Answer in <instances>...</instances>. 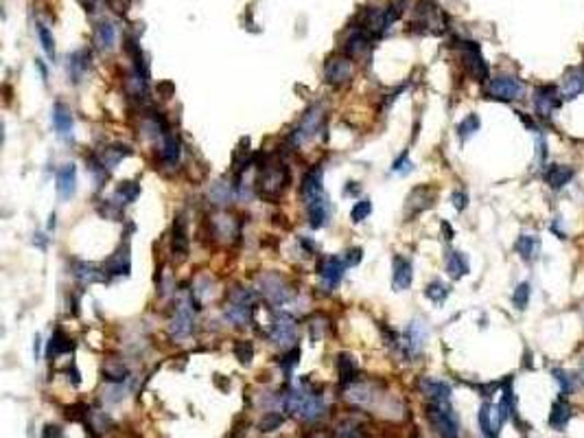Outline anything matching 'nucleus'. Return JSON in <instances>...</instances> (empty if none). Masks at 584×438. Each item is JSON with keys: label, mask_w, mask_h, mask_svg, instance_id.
<instances>
[{"label": "nucleus", "mask_w": 584, "mask_h": 438, "mask_svg": "<svg viewBox=\"0 0 584 438\" xmlns=\"http://www.w3.org/2000/svg\"><path fill=\"white\" fill-rule=\"evenodd\" d=\"M284 408H287V412H291V415L300 417L304 421H317L324 417V412H326V404H324V399H322V395L306 392L304 388H293L287 395V399H284Z\"/></svg>", "instance_id": "f257e3e1"}, {"label": "nucleus", "mask_w": 584, "mask_h": 438, "mask_svg": "<svg viewBox=\"0 0 584 438\" xmlns=\"http://www.w3.org/2000/svg\"><path fill=\"white\" fill-rule=\"evenodd\" d=\"M427 419L438 436L442 438L459 436V421L455 417L451 401H427Z\"/></svg>", "instance_id": "f03ea898"}, {"label": "nucleus", "mask_w": 584, "mask_h": 438, "mask_svg": "<svg viewBox=\"0 0 584 438\" xmlns=\"http://www.w3.org/2000/svg\"><path fill=\"white\" fill-rule=\"evenodd\" d=\"M289 169L284 165H265L263 173L258 178V193L260 197L276 199L289 184Z\"/></svg>", "instance_id": "7ed1b4c3"}, {"label": "nucleus", "mask_w": 584, "mask_h": 438, "mask_svg": "<svg viewBox=\"0 0 584 438\" xmlns=\"http://www.w3.org/2000/svg\"><path fill=\"white\" fill-rule=\"evenodd\" d=\"M322 125H324V115H322V110L320 108H311L306 115L302 117L300 125H298V128L293 130V134H291L293 145L300 147V145H304L309 141H313L315 134L322 130Z\"/></svg>", "instance_id": "20e7f679"}, {"label": "nucleus", "mask_w": 584, "mask_h": 438, "mask_svg": "<svg viewBox=\"0 0 584 438\" xmlns=\"http://www.w3.org/2000/svg\"><path fill=\"white\" fill-rule=\"evenodd\" d=\"M488 97L499 101H517L523 97V83L517 77H494L488 83Z\"/></svg>", "instance_id": "39448f33"}, {"label": "nucleus", "mask_w": 584, "mask_h": 438, "mask_svg": "<svg viewBox=\"0 0 584 438\" xmlns=\"http://www.w3.org/2000/svg\"><path fill=\"white\" fill-rule=\"evenodd\" d=\"M563 97L558 94V90L554 86H541L534 92V108H536V115L541 119H552L554 112L561 108Z\"/></svg>", "instance_id": "423d86ee"}, {"label": "nucleus", "mask_w": 584, "mask_h": 438, "mask_svg": "<svg viewBox=\"0 0 584 438\" xmlns=\"http://www.w3.org/2000/svg\"><path fill=\"white\" fill-rule=\"evenodd\" d=\"M503 421H505V417L501 412V406H494V404L486 401L479 408V428H481V432L486 438H499Z\"/></svg>", "instance_id": "0eeeda50"}, {"label": "nucleus", "mask_w": 584, "mask_h": 438, "mask_svg": "<svg viewBox=\"0 0 584 438\" xmlns=\"http://www.w3.org/2000/svg\"><path fill=\"white\" fill-rule=\"evenodd\" d=\"M459 48H462V59L468 68V72L473 74L477 81H486L488 79V66L481 57V51L475 42H459Z\"/></svg>", "instance_id": "6e6552de"}, {"label": "nucleus", "mask_w": 584, "mask_h": 438, "mask_svg": "<svg viewBox=\"0 0 584 438\" xmlns=\"http://www.w3.org/2000/svg\"><path fill=\"white\" fill-rule=\"evenodd\" d=\"M260 292H263V296L274 305H284L289 300V287L284 285V281L278 274H265V277H260Z\"/></svg>", "instance_id": "1a4fd4ad"}, {"label": "nucleus", "mask_w": 584, "mask_h": 438, "mask_svg": "<svg viewBox=\"0 0 584 438\" xmlns=\"http://www.w3.org/2000/svg\"><path fill=\"white\" fill-rule=\"evenodd\" d=\"M269 337L274 344H280V346H289L295 342V322L291 316L287 314H280L274 324H271V331H269Z\"/></svg>", "instance_id": "9d476101"}, {"label": "nucleus", "mask_w": 584, "mask_h": 438, "mask_svg": "<svg viewBox=\"0 0 584 438\" xmlns=\"http://www.w3.org/2000/svg\"><path fill=\"white\" fill-rule=\"evenodd\" d=\"M324 74H326V81L333 83V86L348 83V81H351V77H353L351 57H331V59L326 61Z\"/></svg>", "instance_id": "9b49d317"}, {"label": "nucleus", "mask_w": 584, "mask_h": 438, "mask_svg": "<svg viewBox=\"0 0 584 438\" xmlns=\"http://www.w3.org/2000/svg\"><path fill=\"white\" fill-rule=\"evenodd\" d=\"M344 270H346V263L342 259H337V257H326L317 266L320 279L324 281V285L328 287V290H333V287L340 285V281L344 277Z\"/></svg>", "instance_id": "f8f14e48"}, {"label": "nucleus", "mask_w": 584, "mask_h": 438, "mask_svg": "<svg viewBox=\"0 0 584 438\" xmlns=\"http://www.w3.org/2000/svg\"><path fill=\"white\" fill-rule=\"evenodd\" d=\"M304 204H306L309 226L311 228H322V226H324V223L328 221V215H331V206H328L326 195L315 197V199H311V202H304Z\"/></svg>", "instance_id": "ddd939ff"}, {"label": "nucleus", "mask_w": 584, "mask_h": 438, "mask_svg": "<svg viewBox=\"0 0 584 438\" xmlns=\"http://www.w3.org/2000/svg\"><path fill=\"white\" fill-rule=\"evenodd\" d=\"M51 119H53V128H55L57 136H61L64 141H70L72 139V112H70V108L66 103L57 101L53 106Z\"/></svg>", "instance_id": "4468645a"}, {"label": "nucleus", "mask_w": 584, "mask_h": 438, "mask_svg": "<svg viewBox=\"0 0 584 438\" xmlns=\"http://www.w3.org/2000/svg\"><path fill=\"white\" fill-rule=\"evenodd\" d=\"M433 199H436V191L429 189V186H418V189H414L412 195L407 197V217H414L425 208H429L433 204Z\"/></svg>", "instance_id": "2eb2a0df"}, {"label": "nucleus", "mask_w": 584, "mask_h": 438, "mask_svg": "<svg viewBox=\"0 0 584 438\" xmlns=\"http://www.w3.org/2000/svg\"><path fill=\"white\" fill-rule=\"evenodd\" d=\"M57 193L61 199H70L77 193V167L72 162L57 171Z\"/></svg>", "instance_id": "dca6fc26"}, {"label": "nucleus", "mask_w": 584, "mask_h": 438, "mask_svg": "<svg viewBox=\"0 0 584 438\" xmlns=\"http://www.w3.org/2000/svg\"><path fill=\"white\" fill-rule=\"evenodd\" d=\"M574 167H567V165H550L548 169H545V182L550 184V189L558 191L563 189L565 184H569L571 180H574Z\"/></svg>", "instance_id": "f3484780"}, {"label": "nucleus", "mask_w": 584, "mask_h": 438, "mask_svg": "<svg viewBox=\"0 0 584 438\" xmlns=\"http://www.w3.org/2000/svg\"><path fill=\"white\" fill-rule=\"evenodd\" d=\"M584 90V68H569L563 79V99L571 101V99L580 97Z\"/></svg>", "instance_id": "a211bd4d"}, {"label": "nucleus", "mask_w": 584, "mask_h": 438, "mask_svg": "<svg viewBox=\"0 0 584 438\" xmlns=\"http://www.w3.org/2000/svg\"><path fill=\"white\" fill-rule=\"evenodd\" d=\"M300 193L304 197V202H311V199L326 195L324 193V186H322V169H311L304 178H302V186H300Z\"/></svg>", "instance_id": "6ab92c4d"}, {"label": "nucleus", "mask_w": 584, "mask_h": 438, "mask_svg": "<svg viewBox=\"0 0 584 438\" xmlns=\"http://www.w3.org/2000/svg\"><path fill=\"white\" fill-rule=\"evenodd\" d=\"M412 263H409L407 259L403 257H396L394 259V290L396 292H405L409 290V285H412Z\"/></svg>", "instance_id": "aec40b11"}, {"label": "nucleus", "mask_w": 584, "mask_h": 438, "mask_svg": "<svg viewBox=\"0 0 584 438\" xmlns=\"http://www.w3.org/2000/svg\"><path fill=\"white\" fill-rule=\"evenodd\" d=\"M571 415H574V408H571V406L565 401V397H561V399H558V401H554V406H552L550 425H552L556 432H561V430L567 428V423L571 421Z\"/></svg>", "instance_id": "412c9836"}, {"label": "nucleus", "mask_w": 584, "mask_h": 438, "mask_svg": "<svg viewBox=\"0 0 584 438\" xmlns=\"http://www.w3.org/2000/svg\"><path fill=\"white\" fill-rule=\"evenodd\" d=\"M517 252L521 255V259L523 261H536L539 259V255H541V241H539V237H534V235H521L519 239H517Z\"/></svg>", "instance_id": "4be33fe9"}, {"label": "nucleus", "mask_w": 584, "mask_h": 438, "mask_svg": "<svg viewBox=\"0 0 584 438\" xmlns=\"http://www.w3.org/2000/svg\"><path fill=\"white\" fill-rule=\"evenodd\" d=\"M422 392H425L427 401H451V386L444 381H422Z\"/></svg>", "instance_id": "5701e85b"}, {"label": "nucleus", "mask_w": 584, "mask_h": 438, "mask_svg": "<svg viewBox=\"0 0 584 438\" xmlns=\"http://www.w3.org/2000/svg\"><path fill=\"white\" fill-rule=\"evenodd\" d=\"M103 270L107 274H112V277H121V274H129V248H121L118 252H114V257H112Z\"/></svg>", "instance_id": "b1692460"}, {"label": "nucleus", "mask_w": 584, "mask_h": 438, "mask_svg": "<svg viewBox=\"0 0 584 438\" xmlns=\"http://www.w3.org/2000/svg\"><path fill=\"white\" fill-rule=\"evenodd\" d=\"M191 331H193V316H191V311L182 305L178 309L176 318H173L171 333L176 335V337H186V335H191Z\"/></svg>", "instance_id": "393cba45"}, {"label": "nucleus", "mask_w": 584, "mask_h": 438, "mask_svg": "<svg viewBox=\"0 0 584 438\" xmlns=\"http://www.w3.org/2000/svg\"><path fill=\"white\" fill-rule=\"evenodd\" d=\"M180 152H182V145L178 141V136L167 132L163 147H160V158H163V162H167V165H176L180 160Z\"/></svg>", "instance_id": "a878e982"}, {"label": "nucleus", "mask_w": 584, "mask_h": 438, "mask_svg": "<svg viewBox=\"0 0 584 438\" xmlns=\"http://www.w3.org/2000/svg\"><path fill=\"white\" fill-rule=\"evenodd\" d=\"M105 274L101 272L92 263H81V261H74V277L83 283H98V281H105Z\"/></svg>", "instance_id": "bb28decb"}, {"label": "nucleus", "mask_w": 584, "mask_h": 438, "mask_svg": "<svg viewBox=\"0 0 584 438\" xmlns=\"http://www.w3.org/2000/svg\"><path fill=\"white\" fill-rule=\"evenodd\" d=\"M189 250V237H186V223L182 217H176L173 221V252L184 257Z\"/></svg>", "instance_id": "cd10ccee"}, {"label": "nucleus", "mask_w": 584, "mask_h": 438, "mask_svg": "<svg viewBox=\"0 0 584 438\" xmlns=\"http://www.w3.org/2000/svg\"><path fill=\"white\" fill-rule=\"evenodd\" d=\"M88 61H90V55L85 53V51H77L68 59V72H70V77H72L74 83H79L81 77H83V72L88 70Z\"/></svg>", "instance_id": "c85d7f7f"}, {"label": "nucleus", "mask_w": 584, "mask_h": 438, "mask_svg": "<svg viewBox=\"0 0 584 438\" xmlns=\"http://www.w3.org/2000/svg\"><path fill=\"white\" fill-rule=\"evenodd\" d=\"M337 370H340V381H342V384H353V381L357 379V372H359L355 357H353V355H346V353L340 355V357H337Z\"/></svg>", "instance_id": "c756f323"}, {"label": "nucleus", "mask_w": 584, "mask_h": 438, "mask_svg": "<svg viewBox=\"0 0 584 438\" xmlns=\"http://www.w3.org/2000/svg\"><path fill=\"white\" fill-rule=\"evenodd\" d=\"M96 42L98 46L103 48V51H112L116 44V29L112 22H101L96 27Z\"/></svg>", "instance_id": "7c9ffc66"}, {"label": "nucleus", "mask_w": 584, "mask_h": 438, "mask_svg": "<svg viewBox=\"0 0 584 438\" xmlns=\"http://www.w3.org/2000/svg\"><path fill=\"white\" fill-rule=\"evenodd\" d=\"M446 272L451 274L453 279H462L468 274V261L462 252H451L449 259H446Z\"/></svg>", "instance_id": "2f4dec72"}, {"label": "nucleus", "mask_w": 584, "mask_h": 438, "mask_svg": "<svg viewBox=\"0 0 584 438\" xmlns=\"http://www.w3.org/2000/svg\"><path fill=\"white\" fill-rule=\"evenodd\" d=\"M552 375L556 377V381L561 384V395H563V397H569L571 392L576 390V386H578V377H576L574 372L563 370V368H554V370H552Z\"/></svg>", "instance_id": "473e14b6"}, {"label": "nucleus", "mask_w": 584, "mask_h": 438, "mask_svg": "<svg viewBox=\"0 0 584 438\" xmlns=\"http://www.w3.org/2000/svg\"><path fill=\"white\" fill-rule=\"evenodd\" d=\"M125 156H132V149L127 145H112V147L105 149V154L101 156V162L107 169H114L116 162L121 158H125Z\"/></svg>", "instance_id": "72a5a7b5"}, {"label": "nucleus", "mask_w": 584, "mask_h": 438, "mask_svg": "<svg viewBox=\"0 0 584 438\" xmlns=\"http://www.w3.org/2000/svg\"><path fill=\"white\" fill-rule=\"evenodd\" d=\"M366 48H368V35H366V31L355 29V31L351 33V37H348L346 53H348V55H359V53H364Z\"/></svg>", "instance_id": "f704fd0d"}, {"label": "nucleus", "mask_w": 584, "mask_h": 438, "mask_svg": "<svg viewBox=\"0 0 584 438\" xmlns=\"http://www.w3.org/2000/svg\"><path fill=\"white\" fill-rule=\"evenodd\" d=\"M72 348V342L66 337L64 331H55L53 337H51V346H48V353L53 355H61V353H68V350Z\"/></svg>", "instance_id": "c9c22d12"}, {"label": "nucleus", "mask_w": 584, "mask_h": 438, "mask_svg": "<svg viewBox=\"0 0 584 438\" xmlns=\"http://www.w3.org/2000/svg\"><path fill=\"white\" fill-rule=\"evenodd\" d=\"M477 130H479V117H477V115H468L462 123L457 125V136H459L462 141H466V139H470V136H473Z\"/></svg>", "instance_id": "e433bc0d"}, {"label": "nucleus", "mask_w": 584, "mask_h": 438, "mask_svg": "<svg viewBox=\"0 0 584 438\" xmlns=\"http://www.w3.org/2000/svg\"><path fill=\"white\" fill-rule=\"evenodd\" d=\"M138 195H140V186L136 184V182H121L116 186V197L123 199V204L134 202V199L138 197Z\"/></svg>", "instance_id": "4c0bfd02"}, {"label": "nucleus", "mask_w": 584, "mask_h": 438, "mask_svg": "<svg viewBox=\"0 0 584 438\" xmlns=\"http://www.w3.org/2000/svg\"><path fill=\"white\" fill-rule=\"evenodd\" d=\"M425 294H427V298L433 300L436 305H442L444 300H446V296H449V287H446L444 283H440V281H433V283H429V287L425 290Z\"/></svg>", "instance_id": "58836bf2"}, {"label": "nucleus", "mask_w": 584, "mask_h": 438, "mask_svg": "<svg viewBox=\"0 0 584 438\" xmlns=\"http://www.w3.org/2000/svg\"><path fill=\"white\" fill-rule=\"evenodd\" d=\"M530 283H521L517 290H514V294H512V305L519 309V311H523L525 307H528V303H530Z\"/></svg>", "instance_id": "ea45409f"}, {"label": "nucleus", "mask_w": 584, "mask_h": 438, "mask_svg": "<svg viewBox=\"0 0 584 438\" xmlns=\"http://www.w3.org/2000/svg\"><path fill=\"white\" fill-rule=\"evenodd\" d=\"M282 415H278V412H267V415L260 419V423H258V430L260 432H274V430H278L280 425H282Z\"/></svg>", "instance_id": "a19ab883"}, {"label": "nucleus", "mask_w": 584, "mask_h": 438, "mask_svg": "<svg viewBox=\"0 0 584 438\" xmlns=\"http://www.w3.org/2000/svg\"><path fill=\"white\" fill-rule=\"evenodd\" d=\"M127 368L123 366V364H116V366H105L103 368V377L107 379V381H112V384H123L127 379Z\"/></svg>", "instance_id": "79ce46f5"}, {"label": "nucleus", "mask_w": 584, "mask_h": 438, "mask_svg": "<svg viewBox=\"0 0 584 438\" xmlns=\"http://www.w3.org/2000/svg\"><path fill=\"white\" fill-rule=\"evenodd\" d=\"M37 35H40V42H42L44 53L53 59V57H55V42H53L51 31H48V29L44 27V24H37Z\"/></svg>", "instance_id": "37998d69"}, {"label": "nucleus", "mask_w": 584, "mask_h": 438, "mask_svg": "<svg viewBox=\"0 0 584 438\" xmlns=\"http://www.w3.org/2000/svg\"><path fill=\"white\" fill-rule=\"evenodd\" d=\"M370 212H372V202H370V199H362V202H357V204L353 206V210H351V219H353L355 223H359V221L368 219Z\"/></svg>", "instance_id": "c03bdc74"}, {"label": "nucleus", "mask_w": 584, "mask_h": 438, "mask_svg": "<svg viewBox=\"0 0 584 438\" xmlns=\"http://www.w3.org/2000/svg\"><path fill=\"white\" fill-rule=\"evenodd\" d=\"M234 355L241 361V364H250L254 357V346L252 342H237L234 344Z\"/></svg>", "instance_id": "a18cd8bd"}, {"label": "nucleus", "mask_w": 584, "mask_h": 438, "mask_svg": "<svg viewBox=\"0 0 584 438\" xmlns=\"http://www.w3.org/2000/svg\"><path fill=\"white\" fill-rule=\"evenodd\" d=\"M298 359H300V348L291 346V348L287 350V353L282 355V359H278V364H280V366L284 368V372L289 375V372H291V368H293V366L298 364Z\"/></svg>", "instance_id": "49530a36"}, {"label": "nucleus", "mask_w": 584, "mask_h": 438, "mask_svg": "<svg viewBox=\"0 0 584 438\" xmlns=\"http://www.w3.org/2000/svg\"><path fill=\"white\" fill-rule=\"evenodd\" d=\"M66 417H68L70 421H83L85 417H88V406H85V404L68 406V408H66Z\"/></svg>", "instance_id": "de8ad7c7"}, {"label": "nucleus", "mask_w": 584, "mask_h": 438, "mask_svg": "<svg viewBox=\"0 0 584 438\" xmlns=\"http://www.w3.org/2000/svg\"><path fill=\"white\" fill-rule=\"evenodd\" d=\"M337 438H364V436H362V432L355 428V425L344 423V425H340V430H337Z\"/></svg>", "instance_id": "09e8293b"}, {"label": "nucleus", "mask_w": 584, "mask_h": 438, "mask_svg": "<svg viewBox=\"0 0 584 438\" xmlns=\"http://www.w3.org/2000/svg\"><path fill=\"white\" fill-rule=\"evenodd\" d=\"M42 438H64V430H61L59 425L48 423L46 428L42 430Z\"/></svg>", "instance_id": "8fccbe9b"}, {"label": "nucleus", "mask_w": 584, "mask_h": 438, "mask_svg": "<svg viewBox=\"0 0 584 438\" xmlns=\"http://www.w3.org/2000/svg\"><path fill=\"white\" fill-rule=\"evenodd\" d=\"M466 202H468L466 193H453V206H455L457 210H464V208H466Z\"/></svg>", "instance_id": "3c124183"}, {"label": "nucleus", "mask_w": 584, "mask_h": 438, "mask_svg": "<svg viewBox=\"0 0 584 438\" xmlns=\"http://www.w3.org/2000/svg\"><path fill=\"white\" fill-rule=\"evenodd\" d=\"M359 261H362V250H359V248H355V250H348V259H346V263H348V266H357Z\"/></svg>", "instance_id": "603ef678"}, {"label": "nucleus", "mask_w": 584, "mask_h": 438, "mask_svg": "<svg viewBox=\"0 0 584 438\" xmlns=\"http://www.w3.org/2000/svg\"><path fill=\"white\" fill-rule=\"evenodd\" d=\"M110 5L114 11H118V14H125L129 7V0H110Z\"/></svg>", "instance_id": "864d4df0"}, {"label": "nucleus", "mask_w": 584, "mask_h": 438, "mask_svg": "<svg viewBox=\"0 0 584 438\" xmlns=\"http://www.w3.org/2000/svg\"><path fill=\"white\" fill-rule=\"evenodd\" d=\"M158 88H160V92L165 94V99H169V97H171V92L176 90V88H173V83H169V81H167V83H160Z\"/></svg>", "instance_id": "5fc2aeb1"}, {"label": "nucleus", "mask_w": 584, "mask_h": 438, "mask_svg": "<svg viewBox=\"0 0 584 438\" xmlns=\"http://www.w3.org/2000/svg\"><path fill=\"white\" fill-rule=\"evenodd\" d=\"M33 353H35V359L40 357V337H35V344H33Z\"/></svg>", "instance_id": "6e6d98bb"}, {"label": "nucleus", "mask_w": 584, "mask_h": 438, "mask_svg": "<svg viewBox=\"0 0 584 438\" xmlns=\"http://www.w3.org/2000/svg\"><path fill=\"white\" fill-rule=\"evenodd\" d=\"M580 375H582V377H580V379L584 381V357H582V361H580Z\"/></svg>", "instance_id": "4d7b16f0"}]
</instances>
